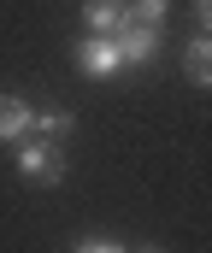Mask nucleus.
Instances as JSON below:
<instances>
[{
  "instance_id": "nucleus-10",
  "label": "nucleus",
  "mask_w": 212,
  "mask_h": 253,
  "mask_svg": "<svg viewBox=\"0 0 212 253\" xmlns=\"http://www.w3.org/2000/svg\"><path fill=\"white\" fill-rule=\"evenodd\" d=\"M189 12H195V30L212 36V0H189Z\"/></svg>"
},
{
  "instance_id": "nucleus-6",
  "label": "nucleus",
  "mask_w": 212,
  "mask_h": 253,
  "mask_svg": "<svg viewBox=\"0 0 212 253\" xmlns=\"http://www.w3.org/2000/svg\"><path fill=\"white\" fill-rule=\"evenodd\" d=\"M124 18H130L124 0H83V24H88V36H118Z\"/></svg>"
},
{
  "instance_id": "nucleus-1",
  "label": "nucleus",
  "mask_w": 212,
  "mask_h": 253,
  "mask_svg": "<svg viewBox=\"0 0 212 253\" xmlns=\"http://www.w3.org/2000/svg\"><path fill=\"white\" fill-rule=\"evenodd\" d=\"M12 165H18V177L36 183V189H59V183H65V153H59V141H42V135L30 141V135H24V141L12 147Z\"/></svg>"
},
{
  "instance_id": "nucleus-2",
  "label": "nucleus",
  "mask_w": 212,
  "mask_h": 253,
  "mask_svg": "<svg viewBox=\"0 0 212 253\" xmlns=\"http://www.w3.org/2000/svg\"><path fill=\"white\" fill-rule=\"evenodd\" d=\"M71 59H77L83 77H94V83H112V77L124 71V53H118V42H112V36H83Z\"/></svg>"
},
{
  "instance_id": "nucleus-11",
  "label": "nucleus",
  "mask_w": 212,
  "mask_h": 253,
  "mask_svg": "<svg viewBox=\"0 0 212 253\" xmlns=\"http://www.w3.org/2000/svg\"><path fill=\"white\" fill-rule=\"evenodd\" d=\"M130 253H165V248H130Z\"/></svg>"
},
{
  "instance_id": "nucleus-4",
  "label": "nucleus",
  "mask_w": 212,
  "mask_h": 253,
  "mask_svg": "<svg viewBox=\"0 0 212 253\" xmlns=\"http://www.w3.org/2000/svg\"><path fill=\"white\" fill-rule=\"evenodd\" d=\"M30 129H36V106H30V100H18V94H0V141H6V147H18Z\"/></svg>"
},
{
  "instance_id": "nucleus-7",
  "label": "nucleus",
  "mask_w": 212,
  "mask_h": 253,
  "mask_svg": "<svg viewBox=\"0 0 212 253\" xmlns=\"http://www.w3.org/2000/svg\"><path fill=\"white\" fill-rule=\"evenodd\" d=\"M71 129H77V118H71L65 106H42L30 135H42V141H71Z\"/></svg>"
},
{
  "instance_id": "nucleus-8",
  "label": "nucleus",
  "mask_w": 212,
  "mask_h": 253,
  "mask_svg": "<svg viewBox=\"0 0 212 253\" xmlns=\"http://www.w3.org/2000/svg\"><path fill=\"white\" fill-rule=\"evenodd\" d=\"M130 24H165L171 18V0H124Z\"/></svg>"
},
{
  "instance_id": "nucleus-5",
  "label": "nucleus",
  "mask_w": 212,
  "mask_h": 253,
  "mask_svg": "<svg viewBox=\"0 0 212 253\" xmlns=\"http://www.w3.org/2000/svg\"><path fill=\"white\" fill-rule=\"evenodd\" d=\"M183 77H189L195 88H212V36L207 30H195V36L183 42Z\"/></svg>"
},
{
  "instance_id": "nucleus-9",
  "label": "nucleus",
  "mask_w": 212,
  "mask_h": 253,
  "mask_svg": "<svg viewBox=\"0 0 212 253\" xmlns=\"http://www.w3.org/2000/svg\"><path fill=\"white\" fill-rule=\"evenodd\" d=\"M71 253H130V248H124L118 236H83V242H77Z\"/></svg>"
},
{
  "instance_id": "nucleus-3",
  "label": "nucleus",
  "mask_w": 212,
  "mask_h": 253,
  "mask_svg": "<svg viewBox=\"0 0 212 253\" xmlns=\"http://www.w3.org/2000/svg\"><path fill=\"white\" fill-rule=\"evenodd\" d=\"M118 53H124V65H153L159 53H165V36H159V24H118Z\"/></svg>"
}]
</instances>
